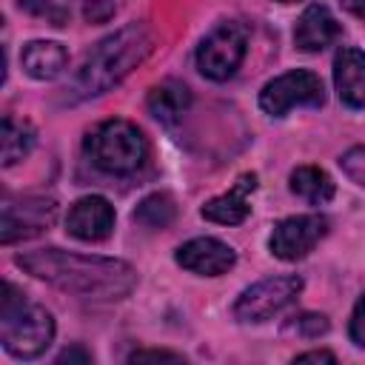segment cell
Masks as SVG:
<instances>
[{
	"instance_id": "e0dca14e",
	"label": "cell",
	"mask_w": 365,
	"mask_h": 365,
	"mask_svg": "<svg viewBox=\"0 0 365 365\" xmlns=\"http://www.w3.org/2000/svg\"><path fill=\"white\" fill-rule=\"evenodd\" d=\"M291 191L311 205H322L334 197V180L317 165H299L291 171Z\"/></svg>"
},
{
	"instance_id": "8992f818",
	"label": "cell",
	"mask_w": 365,
	"mask_h": 365,
	"mask_svg": "<svg viewBox=\"0 0 365 365\" xmlns=\"http://www.w3.org/2000/svg\"><path fill=\"white\" fill-rule=\"evenodd\" d=\"M302 291V279L294 274L268 277L245 288L234 302V317L240 322H265L282 308H288Z\"/></svg>"
},
{
	"instance_id": "4316f807",
	"label": "cell",
	"mask_w": 365,
	"mask_h": 365,
	"mask_svg": "<svg viewBox=\"0 0 365 365\" xmlns=\"http://www.w3.org/2000/svg\"><path fill=\"white\" fill-rule=\"evenodd\" d=\"M336 356L331 351H305L299 356H294V362H334Z\"/></svg>"
},
{
	"instance_id": "ac0fdd59",
	"label": "cell",
	"mask_w": 365,
	"mask_h": 365,
	"mask_svg": "<svg viewBox=\"0 0 365 365\" xmlns=\"http://www.w3.org/2000/svg\"><path fill=\"white\" fill-rule=\"evenodd\" d=\"M34 145V128L26 120H14L11 114L3 117V134H0V151H3V165L20 163Z\"/></svg>"
},
{
	"instance_id": "d4e9b609",
	"label": "cell",
	"mask_w": 365,
	"mask_h": 365,
	"mask_svg": "<svg viewBox=\"0 0 365 365\" xmlns=\"http://www.w3.org/2000/svg\"><path fill=\"white\" fill-rule=\"evenodd\" d=\"M108 14H114V6H111L108 0H88V3H86V17H88L91 23H100V20H106Z\"/></svg>"
},
{
	"instance_id": "484cf974",
	"label": "cell",
	"mask_w": 365,
	"mask_h": 365,
	"mask_svg": "<svg viewBox=\"0 0 365 365\" xmlns=\"http://www.w3.org/2000/svg\"><path fill=\"white\" fill-rule=\"evenodd\" d=\"M57 362H91V354H88L86 348L74 345V348H66V351L57 356Z\"/></svg>"
},
{
	"instance_id": "5b68a950",
	"label": "cell",
	"mask_w": 365,
	"mask_h": 365,
	"mask_svg": "<svg viewBox=\"0 0 365 365\" xmlns=\"http://www.w3.org/2000/svg\"><path fill=\"white\" fill-rule=\"evenodd\" d=\"M248 48V37L245 29L237 23H220L217 29H211L200 48H197V68L208 77V80H228L234 77V71L240 68L242 57Z\"/></svg>"
},
{
	"instance_id": "7c38bea8",
	"label": "cell",
	"mask_w": 365,
	"mask_h": 365,
	"mask_svg": "<svg viewBox=\"0 0 365 365\" xmlns=\"http://www.w3.org/2000/svg\"><path fill=\"white\" fill-rule=\"evenodd\" d=\"M257 188V174L248 171V174H240L237 182L220 194V197H211L205 205H202V217L217 222V225H240L248 214H251V194Z\"/></svg>"
},
{
	"instance_id": "5bb4252c",
	"label": "cell",
	"mask_w": 365,
	"mask_h": 365,
	"mask_svg": "<svg viewBox=\"0 0 365 365\" xmlns=\"http://www.w3.org/2000/svg\"><path fill=\"white\" fill-rule=\"evenodd\" d=\"M336 37H339V23H336V17L331 14V9L322 6V3L308 6V9L299 14L297 26H294V43H297V48H302V51H322V48H328Z\"/></svg>"
},
{
	"instance_id": "9c48e42d",
	"label": "cell",
	"mask_w": 365,
	"mask_h": 365,
	"mask_svg": "<svg viewBox=\"0 0 365 365\" xmlns=\"http://www.w3.org/2000/svg\"><path fill=\"white\" fill-rule=\"evenodd\" d=\"M57 220V202L51 197H26L20 202H6L0 217V242L11 245L17 240H31L48 231Z\"/></svg>"
},
{
	"instance_id": "9a60e30c",
	"label": "cell",
	"mask_w": 365,
	"mask_h": 365,
	"mask_svg": "<svg viewBox=\"0 0 365 365\" xmlns=\"http://www.w3.org/2000/svg\"><path fill=\"white\" fill-rule=\"evenodd\" d=\"M20 63H23V71L34 80H54L66 68L68 54L54 40H31L23 46Z\"/></svg>"
},
{
	"instance_id": "7402d4cb",
	"label": "cell",
	"mask_w": 365,
	"mask_h": 365,
	"mask_svg": "<svg viewBox=\"0 0 365 365\" xmlns=\"http://www.w3.org/2000/svg\"><path fill=\"white\" fill-rule=\"evenodd\" d=\"M339 168L348 180L365 188V145H354L339 157Z\"/></svg>"
},
{
	"instance_id": "2e32d148",
	"label": "cell",
	"mask_w": 365,
	"mask_h": 365,
	"mask_svg": "<svg viewBox=\"0 0 365 365\" xmlns=\"http://www.w3.org/2000/svg\"><path fill=\"white\" fill-rule=\"evenodd\" d=\"M191 106V91L180 80H163L148 91V111L163 125H174L182 120V114Z\"/></svg>"
},
{
	"instance_id": "d6986e66",
	"label": "cell",
	"mask_w": 365,
	"mask_h": 365,
	"mask_svg": "<svg viewBox=\"0 0 365 365\" xmlns=\"http://www.w3.org/2000/svg\"><path fill=\"white\" fill-rule=\"evenodd\" d=\"M174 214H177V205L168 194L157 191V194H148L137 208H134V222L145 225V228H165L174 222Z\"/></svg>"
},
{
	"instance_id": "cb8c5ba5",
	"label": "cell",
	"mask_w": 365,
	"mask_h": 365,
	"mask_svg": "<svg viewBox=\"0 0 365 365\" xmlns=\"http://www.w3.org/2000/svg\"><path fill=\"white\" fill-rule=\"evenodd\" d=\"M182 362V354L174 351H134L128 356V362Z\"/></svg>"
},
{
	"instance_id": "4fadbf2b",
	"label": "cell",
	"mask_w": 365,
	"mask_h": 365,
	"mask_svg": "<svg viewBox=\"0 0 365 365\" xmlns=\"http://www.w3.org/2000/svg\"><path fill=\"white\" fill-rule=\"evenodd\" d=\"M334 86L348 108H365V54L342 46L334 57Z\"/></svg>"
},
{
	"instance_id": "ffe728a7",
	"label": "cell",
	"mask_w": 365,
	"mask_h": 365,
	"mask_svg": "<svg viewBox=\"0 0 365 365\" xmlns=\"http://www.w3.org/2000/svg\"><path fill=\"white\" fill-rule=\"evenodd\" d=\"M17 9L26 11V14H31V17H43V20H48L51 26H63L66 17H68V14H66L60 6H54L51 0H17Z\"/></svg>"
},
{
	"instance_id": "603a6c76",
	"label": "cell",
	"mask_w": 365,
	"mask_h": 365,
	"mask_svg": "<svg viewBox=\"0 0 365 365\" xmlns=\"http://www.w3.org/2000/svg\"><path fill=\"white\" fill-rule=\"evenodd\" d=\"M348 334L354 339V345L365 348V294L356 299L354 305V314H351V325H348Z\"/></svg>"
},
{
	"instance_id": "8fae6325",
	"label": "cell",
	"mask_w": 365,
	"mask_h": 365,
	"mask_svg": "<svg viewBox=\"0 0 365 365\" xmlns=\"http://www.w3.org/2000/svg\"><path fill=\"white\" fill-rule=\"evenodd\" d=\"M114 228V208L106 197H80L66 217V231L83 242H100Z\"/></svg>"
},
{
	"instance_id": "83f0119b",
	"label": "cell",
	"mask_w": 365,
	"mask_h": 365,
	"mask_svg": "<svg viewBox=\"0 0 365 365\" xmlns=\"http://www.w3.org/2000/svg\"><path fill=\"white\" fill-rule=\"evenodd\" d=\"M342 6H345L351 14H356V17L365 20V0H342Z\"/></svg>"
},
{
	"instance_id": "52a82bcc",
	"label": "cell",
	"mask_w": 365,
	"mask_h": 365,
	"mask_svg": "<svg viewBox=\"0 0 365 365\" xmlns=\"http://www.w3.org/2000/svg\"><path fill=\"white\" fill-rule=\"evenodd\" d=\"M325 103V88L322 80L314 71L297 68L288 74H279L277 80L265 83V88L259 91V108L271 117H282L288 114L294 106H322Z\"/></svg>"
},
{
	"instance_id": "30bf717a",
	"label": "cell",
	"mask_w": 365,
	"mask_h": 365,
	"mask_svg": "<svg viewBox=\"0 0 365 365\" xmlns=\"http://www.w3.org/2000/svg\"><path fill=\"white\" fill-rule=\"evenodd\" d=\"M177 262L200 277H220L225 271L234 268L237 254L228 242L217 240V237H194L185 245L177 248Z\"/></svg>"
},
{
	"instance_id": "6da1fadb",
	"label": "cell",
	"mask_w": 365,
	"mask_h": 365,
	"mask_svg": "<svg viewBox=\"0 0 365 365\" xmlns=\"http://www.w3.org/2000/svg\"><path fill=\"white\" fill-rule=\"evenodd\" d=\"M14 262L34 279H43L83 299H123L137 285V271L114 257H86L60 248H40L17 254Z\"/></svg>"
},
{
	"instance_id": "3957f363",
	"label": "cell",
	"mask_w": 365,
	"mask_h": 365,
	"mask_svg": "<svg viewBox=\"0 0 365 365\" xmlns=\"http://www.w3.org/2000/svg\"><path fill=\"white\" fill-rule=\"evenodd\" d=\"M54 339V319L43 305L26 302V297L6 282L0 297V342L17 359L40 356Z\"/></svg>"
},
{
	"instance_id": "44dd1931",
	"label": "cell",
	"mask_w": 365,
	"mask_h": 365,
	"mask_svg": "<svg viewBox=\"0 0 365 365\" xmlns=\"http://www.w3.org/2000/svg\"><path fill=\"white\" fill-rule=\"evenodd\" d=\"M285 331L311 339V336H319V334L328 331V319H325L322 314H299V317H294V319L285 325Z\"/></svg>"
},
{
	"instance_id": "277c9868",
	"label": "cell",
	"mask_w": 365,
	"mask_h": 365,
	"mask_svg": "<svg viewBox=\"0 0 365 365\" xmlns=\"http://www.w3.org/2000/svg\"><path fill=\"white\" fill-rule=\"evenodd\" d=\"M83 145L91 163L106 174H134L148 157L143 131L128 120H106L94 125Z\"/></svg>"
},
{
	"instance_id": "ba28073f",
	"label": "cell",
	"mask_w": 365,
	"mask_h": 365,
	"mask_svg": "<svg viewBox=\"0 0 365 365\" xmlns=\"http://www.w3.org/2000/svg\"><path fill=\"white\" fill-rule=\"evenodd\" d=\"M328 234V220L322 214H299V217H285L274 225L268 248L277 259L297 262L308 257L317 242Z\"/></svg>"
},
{
	"instance_id": "f1b7e54d",
	"label": "cell",
	"mask_w": 365,
	"mask_h": 365,
	"mask_svg": "<svg viewBox=\"0 0 365 365\" xmlns=\"http://www.w3.org/2000/svg\"><path fill=\"white\" fill-rule=\"evenodd\" d=\"M279 3H294V0H279Z\"/></svg>"
},
{
	"instance_id": "7a4b0ae2",
	"label": "cell",
	"mask_w": 365,
	"mask_h": 365,
	"mask_svg": "<svg viewBox=\"0 0 365 365\" xmlns=\"http://www.w3.org/2000/svg\"><path fill=\"white\" fill-rule=\"evenodd\" d=\"M151 51H154V34L148 26L128 23L117 29L114 34L100 40L94 51H88V57L83 60V66L77 68L74 80L66 88V100L80 103L106 94L108 88L123 83Z\"/></svg>"
}]
</instances>
